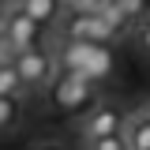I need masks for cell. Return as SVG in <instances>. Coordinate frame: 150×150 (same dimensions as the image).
<instances>
[{
  "mask_svg": "<svg viewBox=\"0 0 150 150\" xmlns=\"http://www.w3.org/2000/svg\"><path fill=\"white\" fill-rule=\"evenodd\" d=\"M19 120H23V98H4L0 94V135L15 131Z\"/></svg>",
  "mask_w": 150,
  "mask_h": 150,
  "instance_id": "obj_9",
  "label": "cell"
},
{
  "mask_svg": "<svg viewBox=\"0 0 150 150\" xmlns=\"http://www.w3.org/2000/svg\"><path fill=\"white\" fill-rule=\"evenodd\" d=\"M53 101H56V109H64V112H79L83 105H90L94 98V79H83V75H75V71H64V75H56V83H53Z\"/></svg>",
  "mask_w": 150,
  "mask_h": 150,
  "instance_id": "obj_4",
  "label": "cell"
},
{
  "mask_svg": "<svg viewBox=\"0 0 150 150\" xmlns=\"http://www.w3.org/2000/svg\"><path fill=\"white\" fill-rule=\"evenodd\" d=\"M0 94L4 98H26L30 86L23 83V75H19L15 64H0Z\"/></svg>",
  "mask_w": 150,
  "mask_h": 150,
  "instance_id": "obj_8",
  "label": "cell"
},
{
  "mask_svg": "<svg viewBox=\"0 0 150 150\" xmlns=\"http://www.w3.org/2000/svg\"><path fill=\"white\" fill-rule=\"evenodd\" d=\"M124 139L128 150H150V112H131L128 124H124Z\"/></svg>",
  "mask_w": 150,
  "mask_h": 150,
  "instance_id": "obj_7",
  "label": "cell"
},
{
  "mask_svg": "<svg viewBox=\"0 0 150 150\" xmlns=\"http://www.w3.org/2000/svg\"><path fill=\"white\" fill-rule=\"evenodd\" d=\"M38 150H56V146H38Z\"/></svg>",
  "mask_w": 150,
  "mask_h": 150,
  "instance_id": "obj_15",
  "label": "cell"
},
{
  "mask_svg": "<svg viewBox=\"0 0 150 150\" xmlns=\"http://www.w3.org/2000/svg\"><path fill=\"white\" fill-rule=\"evenodd\" d=\"M56 64L60 71H75L83 79H109L116 60H112V49L105 41H79V38H68L60 49H56Z\"/></svg>",
  "mask_w": 150,
  "mask_h": 150,
  "instance_id": "obj_1",
  "label": "cell"
},
{
  "mask_svg": "<svg viewBox=\"0 0 150 150\" xmlns=\"http://www.w3.org/2000/svg\"><path fill=\"white\" fill-rule=\"evenodd\" d=\"M112 4L124 11V19H128V23H135V19H143V15L150 11V0H112Z\"/></svg>",
  "mask_w": 150,
  "mask_h": 150,
  "instance_id": "obj_11",
  "label": "cell"
},
{
  "mask_svg": "<svg viewBox=\"0 0 150 150\" xmlns=\"http://www.w3.org/2000/svg\"><path fill=\"white\" fill-rule=\"evenodd\" d=\"M128 124V112L120 109V105H112V101H101V105H94L86 116H83V124H79V135L94 143V139H105V135H120Z\"/></svg>",
  "mask_w": 150,
  "mask_h": 150,
  "instance_id": "obj_3",
  "label": "cell"
},
{
  "mask_svg": "<svg viewBox=\"0 0 150 150\" xmlns=\"http://www.w3.org/2000/svg\"><path fill=\"white\" fill-rule=\"evenodd\" d=\"M4 34L15 41V49H38V38H41V23H38L30 11H23V8H11L8 15H4V26H0Z\"/></svg>",
  "mask_w": 150,
  "mask_h": 150,
  "instance_id": "obj_6",
  "label": "cell"
},
{
  "mask_svg": "<svg viewBox=\"0 0 150 150\" xmlns=\"http://www.w3.org/2000/svg\"><path fill=\"white\" fill-rule=\"evenodd\" d=\"M15 68L19 75H23V83L30 86V94H45L53 90L56 83V56H49L45 49H23V53L15 56Z\"/></svg>",
  "mask_w": 150,
  "mask_h": 150,
  "instance_id": "obj_2",
  "label": "cell"
},
{
  "mask_svg": "<svg viewBox=\"0 0 150 150\" xmlns=\"http://www.w3.org/2000/svg\"><path fill=\"white\" fill-rule=\"evenodd\" d=\"M15 56H19V49H15V41L0 30V64H15Z\"/></svg>",
  "mask_w": 150,
  "mask_h": 150,
  "instance_id": "obj_13",
  "label": "cell"
},
{
  "mask_svg": "<svg viewBox=\"0 0 150 150\" xmlns=\"http://www.w3.org/2000/svg\"><path fill=\"white\" fill-rule=\"evenodd\" d=\"M139 49L150 56V19H143V26H139Z\"/></svg>",
  "mask_w": 150,
  "mask_h": 150,
  "instance_id": "obj_14",
  "label": "cell"
},
{
  "mask_svg": "<svg viewBox=\"0 0 150 150\" xmlns=\"http://www.w3.org/2000/svg\"><path fill=\"white\" fill-rule=\"evenodd\" d=\"M146 112H150V105H146Z\"/></svg>",
  "mask_w": 150,
  "mask_h": 150,
  "instance_id": "obj_16",
  "label": "cell"
},
{
  "mask_svg": "<svg viewBox=\"0 0 150 150\" xmlns=\"http://www.w3.org/2000/svg\"><path fill=\"white\" fill-rule=\"evenodd\" d=\"M86 150H128V139H124V131L120 135H105V139L86 143Z\"/></svg>",
  "mask_w": 150,
  "mask_h": 150,
  "instance_id": "obj_12",
  "label": "cell"
},
{
  "mask_svg": "<svg viewBox=\"0 0 150 150\" xmlns=\"http://www.w3.org/2000/svg\"><path fill=\"white\" fill-rule=\"evenodd\" d=\"M64 34H68V38H79V41H105V45L120 38L109 23H105L101 11H75V15L64 23Z\"/></svg>",
  "mask_w": 150,
  "mask_h": 150,
  "instance_id": "obj_5",
  "label": "cell"
},
{
  "mask_svg": "<svg viewBox=\"0 0 150 150\" xmlns=\"http://www.w3.org/2000/svg\"><path fill=\"white\" fill-rule=\"evenodd\" d=\"M60 4H64V0H19V8L30 11L38 23H53V19L60 15Z\"/></svg>",
  "mask_w": 150,
  "mask_h": 150,
  "instance_id": "obj_10",
  "label": "cell"
}]
</instances>
